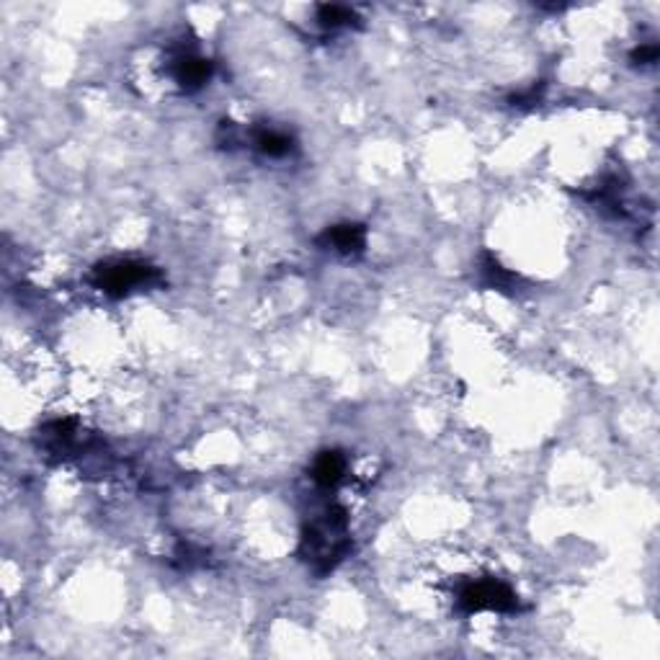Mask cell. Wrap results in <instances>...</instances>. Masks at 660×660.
Listing matches in <instances>:
<instances>
[{"label":"cell","instance_id":"obj_1","mask_svg":"<svg viewBox=\"0 0 660 660\" xmlns=\"http://www.w3.org/2000/svg\"><path fill=\"white\" fill-rule=\"evenodd\" d=\"M346 547L349 542H346V511L343 508H330L320 521L309 526L302 539V555L308 557L320 573L330 570L346 552Z\"/></svg>","mask_w":660,"mask_h":660},{"label":"cell","instance_id":"obj_2","mask_svg":"<svg viewBox=\"0 0 660 660\" xmlns=\"http://www.w3.org/2000/svg\"><path fill=\"white\" fill-rule=\"evenodd\" d=\"M158 279V271L150 268L147 264H140V261H114V264H103V266L96 268L93 274V282L96 287L106 291V294H126L135 287H143V284H150Z\"/></svg>","mask_w":660,"mask_h":660},{"label":"cell","instance_id":"obj_3","mask_svg":"<svg viewBox=\"0 0 660 660\" xmlns=\"http://www.w3.org/2000/svg\"><path fill=\"white\" fill-rule=\"evenodd\" d=\"M459 604L467 612H511L516 606V594L500 580H477L473 586H467L459 596Z\"/></svg>","mask_w":660,"mask_h":660},{"label":"cell","instance_id":"obj_4","mask_svg":"<svg viewBox=\"0 0 660 660\" xmlns=\"http://www.w3.org/2000/svg\"><path fill=\"white\" fill-rule=\"evenodd\" d=\"M209 75H212V62L199 55H181L173 65V78L186 91L202 88L209 81Z\"/></svg>","mask_w":660,"mask_h":660},{"label":"cell","instance_id":"obj_5","mask_svg":"<svg viewBox=\"0 0 660 660\" xmlns=\"http://www.w3.org/2000/svg\"><path fill=\"white\" fill-rule=\"evenodd\" d=\"M364 238L367 232L361 225H335L326 230L320 243H326L338 253H359L364 248Z\"/></svg>","mask_w":660,"mask_h":660},{"label":"cell","instance_id":"obj_6","mask_svg":"<svg viewBox=\"0 0 660 660\" xmlns=\"http://www.w3.org/2000/svg\"><path fill=\"white\" fill-rule=\"evenodd\" d=\"M343 473H346V459L338 452H323L315 459V467H312L315 482L323 488H335Z\"/></svg>","mask_w":660,"mask_h":660},{"label":"cell","instance_id":"obj_7","mask_svg":"<svg viewBox=\"0 0 660 660\" xmlns=\"http://www.w3.org/2000/svg\"><path fill=\"white\" fill-rule=\"evenodd\" d=\"M256 147L268 155V158H282V155H287L289 150H291V140H289L284 132H274V129H264V132H258V137H256Z\"/></svg>","mask_w":660,"mask_h":660},{"label":"cell","instance_id":"obj_8","mask_svg":"<svg viewBox=\"0 0 660 660\" xmlns=\"http://www.w3.org/2000/svg\"><path fill=\"white\" fill-rule=\"evenodd\" d=\"M317 21L326 29H338V26H349L351 21H356V13L346 5H320Z\"/></svg>","mask_w":660,"mask_h":660},{"label":"cell","instance_id":"obj_9","mask_svg":"<svg viewBox=\"0 0 660 660\" xmlns=\"http://www.w3.org/2000/svg\"><path fill=\"white\" fill-rule=\"evenodd\" d=\"M639 65H650V62L658 60V47L656 44H642L639 49H635V55H632Z\"/></svg>","mask_w":660,"mask_h":660}]
</instances>
